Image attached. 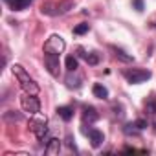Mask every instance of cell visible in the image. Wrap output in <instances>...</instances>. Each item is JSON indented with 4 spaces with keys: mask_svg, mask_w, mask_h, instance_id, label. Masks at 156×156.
<instances>
[{
    "mask_svg": "<svg viewBox=\"0 0 156 156\" xmlns=\"http://www.w3.org/2000/svg\"><path fill=\"white\" fill-rule=\"evenodd\" d=\"M11 70H13V73H15V77L19 79V83H20V87H22V90L26 92V94H39V85L30 77V73L20 66V64H13L11 66Z\"/></svg>",
    "mask_w": 156,
    "mask_h": 156,
    "instance_id": "6da1fadb",
    "label": "cell"
},
{
    "mask_svg": "<svg viewBox=\"0 0 156 156\" xmlns=\"http://www.w3.org/2000/svg\"><path fill=\"white\" fill-rule=\"evenodd\" d=\"M123 77L130 85H140V83H145L147 79H151V72L141 70V68H130V70L123 72Z\"/></svg>",
    "mask_w": 156,
    "mask_h": 156,
    "instance_id": "7a4b0ae2",
    "label": "cell"
},
{
    "mask_svg": "<svg viewBox=\"0 0 156 156\" xmlns=\"http://www.w3.org/2000/svg\"><path fill=\"white\" fill-rule=\"evenodd\" d=\"M73 8V0H61L57 4H50V6H42V13L46 15H51V17H57V15H64L68 13L70 9Z\"/></svg>",
    "mask_w": 156,
    "mask_h": 156,
    "instance_id": "3957f363",
    "label": "cell"
},
{
    "mask_svg": "<svg viewBox=\"0 0 156 156\" xmlns=\"http://www.w3.org/2000/svg\"><path fill=\"white\" fill-rule=\"evenodd\" d=\"M66 50V42L61 35H51L46 42H44V53H55L61 55Z\"/></svg>",
    "mask_w": 156,
    "mask_h": 156,
    "instance_id": "277c9868",
    "label": "cell"
},
{
    "mask_svg": "<svg viewBox=\"0 0 156 156\" xmlns=\"http://www.w3.org/2000/svg\"><path fill=\"white\" fill-rule=\"evenodd\" d=\"M20 107H22L24 112H28L31 116H35V114L41 112V101L35 98V94H24L20 98Z\"/></svg>",
    "mask_w": 156,
    "mask_h": 156,
    "instance_id": "5b68a950",
    "label": "cell"
},
{
    "mask_svg": "<svg viewBox=\"0 0 156 156\" xmlns=\"http://www.w3.org/2000/svg\"><path fill=\"white\" fill-rule=\"evenodd\" d=\"M30 129H31V132H33L41 141L46 140V136H48L46 118H35V119H31V121H30Z\"/></svg>",
    "mask_w": 156,
    "mask_h": 156,
    "instance_id": "8992f818",
    "label": "cell"
},
{
    "mask_svg": "<svg viewBox=\"0 0 156 156\" xmlns=\"http://www.w3.org/2000/svg\"><path fill=\"white\" fill-rule=\"evenodd\" d=\"M44 64H46L48 72H50L53 77H59V73H61L59 55H55V53H44Z\"/></svg>",
    "mask_w": 156,
    "mask_h": 156,
    "instance_id": "52a82bcc",
    "label": "cell"
},
{
    "mask_svg": "<svg viewBox=\"0 0 156 156\" xmlns=\"http://www.w3.org/2000/svg\"><path fill=\"white\" fill-rule=\"evenodd\" d=\"M83 132L90 138V143H92V147H94V149L101 147V143L105 141L103 132H101V130H98V129H83Z\"/></svg>",
    "mask_w": 156,
    "mask_h": 156,
    "instance_id": "ba28073f",
    "label": "cell"
},
{
    "mask_svg": "<svg viewBox=\"0 0 156 156\" xmlns=\"http://www.w3.org/2000/svg\"><path fill=\"white\" fill-rule=\"evenodd\" d=\"M143 129H147V121L145 119H136V121H132L125 127V132L127 134H140Z\"/></svg>",
    "mask_w": 156,
    "mask_h": 156,
    "instance_id": "9c48e42d",
    "label": "cell"
},
{
    "mask_svg": "<svg viewBox=\"0 0 156 156\" xmlns=\"http://www.w3.org/2000/svg\"><path fill=\"white\" fill-rule=\"evenodd\" d=\"M59 151H61V140L51 138V140L48 141V145H46L44 152H46V154H59Z\"/></svg>",
    "mask_w": 156,
    "mask_h": 156,
    "instance_id": "30bf717a",
    "label": "cell"
},
{
    "mask_svg": "<svg viewBox=\"0 0 156 156\" xmlns=\"http://www.w3.org/2000/svg\"><path fill=\"white\" fill-rule=\"evenodd\" d=\"M81 57H83L90 66H98V64H99V61H101V57H99V53H98V51H87V53H81Z\"/></svg>",
    "mask_w": 156,
    "mask_h": 156,
    "instance_id": "8fae6325",
    "label": "cell"
},
{
    "mask_svg": "<svg viewBox=\"0 0 156 156\" xmlns=\"http://www.w3.org/2000/svg\"><path fill=\"white\" fill-rule=\"evenodd\" d=\"M31 2H33V0H11L8 6H9L13 11H22V9H26Z\"/></svg>",
    "mask_w": 156,
    "mask_h": 156,
    "instance_id": "7c38bea8",
    "label": "cell"
},
{
    "mask_svg": "<svg viewBox=\"0 0 156 156\" xmlns=\"http://www.w3.org/2000/svg\"><path fill=\"white\" fill-rule=\"evenodd\" d=\"M110 50L114 51V55H116V59H119V61H123V62H132L134 59H132V55H129V53H125L121 48H116V46H110Z\"/></svg>",
    "mask_w": 156,
    "mask_h": 156,
    "instance_id": "4fadbf2b",
    "label": "cell"
},
{
    "mask_svg": "<svg viewBox=\"0 0 156 156\" xmlns=\"http://www.w3.org/2000/svg\"><path fill=\"white\" fill-rule=\"evenodd\" d=\"M92 92H94V96H96V98H99V99H108V88H107V87H103V85H99V83H96V85H94Z\"/></svg>",
    "mask_w": 156,
    "mask_h": 156,
    "instance_id": "5bb4252c",
    "label": "cell"
},
{
    "mask_svg": "<svg viewBox=\"0 0 156 156\" xmlns=\"http://www.w3.org/2000/svg\"><path fill=\"white\" fill-rule=\"evenodd\" d=\"M57 116L62 119V121H70L73 118V110L70 107H59L57 108Z\"/></svg>",
    "mask_w": 156,
    "mask_h": 156,
    "instance_id": "9a60e30c",
    "label": "cell"
},
{
    "mask_svg": "<svg viewBox=\"0 0 156 156\" xmlns=\"http://www.w3.org/2000/svg\"><path fill=\"white\" fill-rule=\"evenodd\" d=\"M83 119L88 121V123H94V121L98 119V112H96L92 107H88V108H85V112H83Z\"/></svg>",
    "mask_w": 156,
    "mask_h": 156,
    "instance_id": "2e32d148",
    "label": "cell"
},
{
    "mask_svg": "<svg viewBox=\"0 0 156 156\" xmlns=\"http://www.w3.org/2000/svg\"><path fill=\"white\" fill-rule=\"evenodd\" d=\"M66 85L70 88H77V87L81 85V77H73V72H70L68 77H66Z\"/></svg>",
    "mask_w": 156,
    "mask_h": 156,
    "instance_id": "e0dca14e",
    "label": "cell"
},
{
    "mask_svg": "<svg viewBox=\"0 0 156 156\" xmlns=\"http://www.w3.org/2000/svg\"><path fill=\"white\" fill-rule=\"evenodd\" d=\"M4 119L6 121H22L24 118H22V114H19L15 110H8V112H4Z\"/></svg>",
    "mask_w": 156,
    "mask_h": 156,
    "instance_id": "ac0fdd59",
    "label": "cell"
},
{
    "mask_svg": "<svg viewBox=\"0 0 156 156\" xmlns=\"http://www.w3.org/2000/svg\"><path fill=\"white\" fill-rule=\"evenodd\" d=\"M64 62H66V68H68V72H75V70H77V66H79V64H77V59H75L73 55H68Z\"/></svg>",
    "mask_w": 156,
    "mask_h": 156,
    "instance_id": "d6986e66",
    "label": "cell"
},
{
    "mask_svg": "<svg viewBox=\"0 0 156 156\" xmlns=\"http://www.w3.org/2000/svg\"><path fill=\"white\" fill-rule=\"evenodd\" d=\"M88 30H90V26H88L87 22H81V24H77V26L73 28V33H75V35H85Z\"/></svg>",
    "mask_w": 156,
    "mask_h": 156,
    "instance_id": "ffe728a7",
    "label": "cell"
},
{
    "mask_svg": "<svg viewBox=\"0 0 156 156\" xmlns=\"http://www.w3.org/2000/svg\"><path fill=\"white\" fill-rule=\"evenodd\" d=\"M145 110H147V114L156 116V101H154V99H152V101H149V103L145 105Z\"/></svg>",
    "mask_w": 156,
    "mask_h": 156,
    "instance_id": "44dd1931",
    "label": "cell"
},
{
    "mask_svg": "<svg viewBox=\"0 0 156 156\" xmlns=\"http://www.w3.org/2000/svg\"><path fill=\"white\" fill-rule=\"evenodd\" d=\"M132 4L138 11H143V0H132Z\"/></svg>",
    "mask_w": 156,
    "mask_h": 156,
    "instance_id": "7402d4cb",
    "label": "cell"
},
{
    "mask_svg": "<svg viewBox=\"0 0 156 156\" xmlns=\"http://www.w3.org/2000/svg\"><path fill=\"white\" fill-rule=\"evenodd\" d=\"M4 2H6V4H9V2H11V0H4Z\"/></svg>",
    "mask_w": 156,
    "mask_h": 156,
    "instance_id": "603a6c76",
    "label": "cell"
},
{
    "mask_svg": "<svg viewBox=\"0 0 156 156\" xmlns=\"http://www.w3.org/2000/svg\"><path fill=\"white\" fill-rule=\"evenodd\" d=\"M154 130H156V125H154Z\"/></svg>",
    "mask_w": 156,
    "mask_h": 156,
    "instance_id": "cb8c5ba5",
    "label": "cell"
},
{
    "mask_svg": "<svg viewBox=\"0 0 156 156\" xmlns=\"http://www.w3.org/2000/svg\"><path fill=\"white\" fill-rule=\"evenodd\" d=\"M154 26H156V22H154Z\"/></svg>",
    "mask_w": 156,
    "mask_h": 156,
    "instance_id": "d4e9b609",
    "label": "cell"
}]
</instances>
